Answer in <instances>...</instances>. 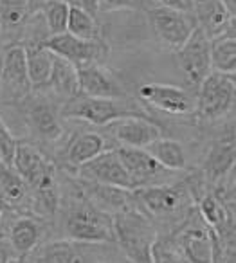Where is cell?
Instances as JSON below:
<instances>
[{"label":"cell","instance_id":"cell-1","mask_svg":"<svg viewBox=\"0 0 236 263\" xmlns=\"http://www.w3.org/2000/svg\"><path fill=\"white\" fill-rule=\"evenodd\" d=\"M11 168L31 193V204L40 215H52L60 205L56 166L37 144L19 143Z\"/></svg>","mask_w":236,"mask_h":263},{"label":"cell","instance_id":"cell-2","mask_svg":"<svg viewBox=\"0 0 236 263\" xmlns=\"http://www.w3.org/2000/svg\"><path fill=\"white\" fill-rule=\"evenodd\" d=\"M114 241L130 263H153V247L159 233L153 220L132 202L112 215Z\"/></svg>","mask_w":236,"mask_h":263},{"label":"cell","instance_id":"cell-3","mask_svg":"<svg viewBox=\"0 0 236 263\" xmlns=\"http://www.w3.org/2000/svg\"><path fill=\"white\" fill-rule=\"evenodd\" d=\"M132 200L150 218H182L195 209L188 180L177 184H155L132 191Z\"/></svg>","mask_w":236,"mask_h":263},{"label":"cell","instance_id":"cell-4","mask_svg":"<svg viewBox=\"0 0 236 263\" xmlns=\"http://www.w3.org/2000/svg\"><path fill=\"white\" fill-rule=\"evenodd\" d=\"M62 119H78L96 126H106L112 121L124 117H148L146 110L130 99H103L78 94L65 101L60 110Z\"/></svg>","mask_w":236,"mask_h":263},{"label":"cell","instance_id":"cell-5","mask_svg":"<svg viewBox=\"0 0 236 263\" xmlns=\"http://www.w3.org/2000/svg\"><path fill=\"white\" fill-rule=\"evenodd\" d=\"M67 240L74 243H108L114 241L112 215L98 209L83 195L69 205L65 215Z\"/></svg>","mask_w":236,"mask_h":263},{"label":"cell","instance_id":"cell-6","mask_svg":"<svg viewBox=\"0 0 236 263\" xmlns=\"http://www.w3.org/2000/svg\"><path fill=\"white\" fill-rule=\"evenodd\" d=\"M173 234L175 241L171 247L186 263H218V236L202 222L195 209L182 220L180 227Z\"/></svg>","mask_w":236,"mask_h":263},{"label":"cell","instance_id":"cell-7","mask_svg":"<svg viewBox=\"0 0 236 263\" xmlns=\"http://www.w3.org/2000/svg\"><path fill=\"white\" fill-rule=\"evenodd\" d=\"M236 80L234 74L209 72L198 85L195 98V114L200 121H218L234 106Z\"/></svg>","mask_w":236,"mask_h":263},{"label":"cell","instance_id":"cell-8","mask_svg":"<svg viewBox=\"0 0 236 263\" xmlns=\"http://www.w3.org/2000/svg\"><path fill=\"white\" fill-rule=\"evenodd\" d=\"M26 51L22 44H9L0 58V101L15 105L31 94Z\"/></svg>","mask_w":236,"mask_h":263},{"label":"cell","instance_id":"cell-9","mask_svg":"<svg viewBox=\"0 0 236 263\" xmlns=\"http://www.w3.org/2000/svg\"><path fill=\"white\" fill-rule=\"evenodd\" d=\"M148 20L157 40L170 51H178L195 31L196 22L191 13L178 11L166 6H152L148 9Z\"/></svg>","mask_w":236,"mask_h":263},{"label":"cell","instance_id":"cell-10","mask_svg":"<svg viewBox=\"0 0 236 263\" xmlns=\"http://www.w3.org/2000/svg\"><path fill=\"white\" fill-rule=\"evenodd\" d=\"M175 60L184 78V83L191 88H198V85L211 72L209 38L202 33V29L195 27L186 44L175 51Z\"/></svg>","mask_w":236,"mask_h":263},{"label":"cell","instance_id":"cell-11","mask_svg":"<svg viewBox=\"0 0 236 263\" xmlns=\"http://www.w3.org/2000/svg\"><path fill=\"white\" fill-rule=\"evenodd\" d=\"M42 45L55 56L72 63L76 69L88 63H103L106 58V45L103 40H81L69 33L49 36Z\"/></svg>","mask_w":236,"mask_h":263},{"label":"cell","instance_id":"cell-12","mask_svg":"<svg viewBox=\"0 0 236 263\" xmlns=\"http://www.w3.org/2000/svg\"><path fill=\"white\" fill-rule=\"evenodd\" d=\"M74 173H76L78 179L87 180V182H96L101 184V186L134 191V184H132L130 177H128L126 170L123 168L114 148L103 152L96 159L81 164L80 168L74 170Z\"/></svg>","mask_w":236,"mask_h":263},{"label":"cell","instance_id":"cell-13","mask_svg":"<svg viewBox=\"0 0 236 263\" xmlns=\"http://www.w3.org/2000/svg\"><path fill=\"white\" fill-rule=\"evenodd\" d=\"M142 103L171 116H188L195 110V98L186 88L168 83H146L137 90Z\"/></svg>","mask_w":236,"mask_h":263},{"label":"cell","instance_id":"cell-14","mask_svg":"<svg viewBox=\"0 0 236 263\" xmlns=\"http://www.w3.org/2000/svg\"><path fill=\"white\" fill-rule=\"evenodd\" d=\"M119 157L123 168L126 170L128 177H130L132 184H134V190L146 186H155L160 184V179L164 177H170L173 172H168L164 170L152 155L148 154L142 148H114Z\"/></svg>","mask_w":236,"mask_h":263},{"label":"cell","instance_id":"cell-15","mask_svg":"<svg viewBox=\"0 0 236 263\" xmlns=\"http://www.w3.org/2000/svg\"><path fill=\"white\" fill-rule=\"evenodd\" d=\"M106 132L124 148H148L153 141L162 137L159 124L150 117H124L106 124Z\"/></svg>","mask_w":236,"mask_h":263},{"label":"cell","instance_id":"cell-16","mask_svg":"<svg viewBox=\"0 0 236 263\" xmlns=\"http://www.w3.org/2000/svg\"><path fill=\"white\" fill-rule=\"evenodd\" d=\"M78 87L80 94L88 98L126 99L128 94L117 78L105 67V63H88L78 67Z\"/></svg>","mask_w":236,"mask_h":263},{"label":"cell","instance_id":"cell-17","mask_svg":"<svg viewBox=\"0 0 236 263\" xmlns=\"http://www.w3.org/2000/svg\"><path fill=\"white\" fill-rule=\"evenodd\" d=\"M26 121L31 134L44 144H55L62 139L63 124L60 110L47 99H40L29 105L26 112Z\"/></svg>","mask_w":236,"mask_h":263},{"label":"cell","instance_id":"cell-18","mask_svg":"<svg viewBox=\"0 0 236 263\" xmlns=\"http://www.w3.org/2000/svg\"><path fill=\"white\" fill-rule=\"evenodd\" d=\"M234 134L229 132L224 137L216 139L207 150L206 157H204V166H202V179L206 180V184H213L216 186L218 182L225 179L227 175L234 173Z\"/></svg>","mask_w":236,"mask_h":263},{"label":"cell","instance_id":"cell-19","mask_svg":"<svg viewBox=\"0 0 236 263\" xmlns=\"http://www.w3.org/2000/svg\"><path fill=\"white\" fill-rule=\"evenodd\" d=\"M189 4L196 27L202 29L209 40L220 36L234 24V16L224 8L220 0H189Z\"/></svg>","mask_w":236,"mask_h":263},{"label":"cell","instance_id":"cell-20","mask_svg":"<svg viewBox=\"0 0 236 263\" xmlns=\"http://www.w3.org/2000/svg\"><path fill=\"white\" fill-rule=\"evenodd\" d=\"M44 238V223L40 218L31 215H20L11 222L6 234L13 252L16 256H29L38 245H42Z\"/></svg>","mask_w":236,"mask_h":263},{"label":"cell","instance_id":"cell-21","mask_svg":"<svg viewBox=\"0 0 236 263\" xmlns=\"http://www.w3.org/2000/svg\"><path fill=\"white\" fill-rule=\"evenodd\" d=\"M80 180V193L87 198L90 204H94L98 209L108 213V215H116L117 211L128 208L132 204V191L119 190V187H110L101 186L96 182H87V180Z\"/></svg>","mask_w":236,"mask_h":263},{"label":"cell","instance_id":"cell-22","mask_svg":"<svg viewBox=\"0 0 236 263\" xmlns=\"http://www.w3.org/2000/svg\"><path fill=\"white\" fill-rule=\"evenodd\" d=\"M110 150L106 146V139L103 136H99L98 132L85 130L80 132L76 136L70 137V141L65 146V161L72 170L80 168L81 164L92 161L98 155H101L103 152Z\"/></svg>","mask_w":236,"mask_h":263},{"label":"cell","instance_id":"cell-23","mask_svg":"<svg viewBox=\"0 0 236 263\" xmlns=\"http://www.w3.org/2000/svg\"><path fill=\"white\" fill-rule=\"evenodd\" d=\"M24 204H31L29 190L11 166L0 161V211L13 213Z\"/></svg>","mask_w":236,"mask_h":263},{"label":"cell","instance_id":"cell-24","mask_svg":"<svg viewBox=\"0 0 236 263\" xmlns=\"http://www.w3.org/2000/svg\"><path fill=\"white\" fill-rule=\"evenodd\" d=\"M211 72L234 74L236 72V34L234 24L220 36L209 40Z\"/></svg>","mask_w":236,"mask_h":263},{"label":"cell","instance_id":"cell-25","mask_svg":"<svg viewBox=\"0 0 236 263\" xmlns=\"http://www.w3.org/2000/svg\"><path fill=\"white\" fill-rule=\"evenodd\" d=\"M31 16V0H0V40L24 33Z\"/></svg>","mask_w":236,"mask_h":263},{"label":"cell","instance_id":"cell-26","mask_svg":"<svg viewBox=\"0 0 236 263\" xmlns=\"http://www.w3.org/2000/svg\"><path fill=\"white\" fill-rule=\"evenodd\" d=\"M26 51L27 78L33 88H44L52 70V54L42 44H22Z\"/></svg>","mask_w":236,"mask_h":263},{"label":"cell","instance_id":"cell-27","mask_svg":"<svg viewBox=\"0 0 236 263\" xmlns=\"http://www.w3.org/2000/svg\"><path fill=\"white\" fill-rule=\"evenodd\" d=\"M45 88L55 92L58 98L65 99H72L74 96L80 94V87H78V69L69 63L67 60L58 58L55 56L52 58V70L49 81L45 85Z\"/></svg>","mask_w":236,"mask_h":263},{"label":"cell","instance_id":"cell-28","mask_svg":"<svg viewBox=\"0 0 236 263\" xmlns=\"http://www.w3.org/2000/svg\"><path fill=\"white\" fill-rule=\"evenodd\" d=\"M164 170L168 172H182L188 168V157H186L184 146L178 141L168 139V137H159L153 141L148 148H144Z\"/></svg>","mask_w":236,"mask_h":263},{"label":"cell","instance_id":"cell-29","mask_svg":"<svg viewBox=\"0 0 236 263\" xmlns=\"http://www.w3.org/2000/svg\"><path fill=\"white\" fill-rule=\"evenodd\" d=\"M33 263H81L78 243L70 240H55L34 249Z\"/></svg>","mask_w":236,"mask_h":263},{"label":"cell","instance_id":"cell-30","mask_svg":"<svg viewBox=\"0 0 236 263\" xmlns=\"http://www.w3.org/2000/svg\"><path fill=\"white\" fill-rule=\"evenodd\" d=\"M69 6L63 0H47L45 4L38 8V13L42 15L45 22V27L49 31V36L67 33V20H69ZM37 13V11H34Z\"/></svg>","mask_w":236,"mask_h":263},{"label":"cell","instance_id":"cell-31","mask_svg":"<svg viewBox=\"0 0 236 263\" xmlns=\"http://www.w3.org/2000/svg\"><path fill=\"white\" fill-rule=\"evenodd\" d=\"M67 33L81 40H101L99 36V26L94 16L80 11V9H69V20H67Z\"/></svg>","mask_w":236,"mask_h":263},{"label":"cell","instance_id":"cell-32","mask_svg":"<svg viewBox=\"0 0 236 263\" xmlns=\"http://www.w3.org/2000/svg\"><path fill=\"white\" fill-rule=\"evenodd\" d=\"M16 146H19V139L13 136L11 128L8 126L4 117L0 116V161L11 166Z\"/></svg>","mask_w":236,"mask_h":263},{"label":"cell","instance_id":"cell-33","mask_svg":"<svg viewBox=\"0 0 236 263\" xmlns=\"http://www.w3.org/2000/svg\"><path fill=\"white\" fill-rule=\"evenodd\" d=\"M153 263H186L180 256L177 254L170 243L164 240H157L155 247H153Z\"/></svg>","mask_w":236,"mask_h":263},{"label":"cell","instance_id":"cell-34","mask_svg":"<svg viewBox=\"0 0 236 263\" xmlns=\"http://www.w3.org/2000/svg\"><path fill=\"white\" fill-rule=\"evenodd\" d=\"M142 0H99V11H119V9H141Z\"/></svg>","mask_w":236,"mask_h":263},{"label":"cell","instance_id":"cell-35","mask_svg":"<svg viewBox=\"0 0 236 263\" xmlns=\"http://www.w3.org/2000/svg\"><path fill=\"white\" fill-rule=\"evenodd\" d=\"M69 8L80 9V11L87 13V15L98 18L99 15V0H63Z\"/></svg>","mask_w":236,"mask_h":263},{"label":"cell","instance_id":"cell-36","mask_svg":"<svg viewBox=\"0 0 236 263\" xmlns=\"http://www.w3.org/2000/svg\"><path fill=\"white\" fill-rule=\"evenodd\" d=\"M13 258H16V254L13 252L11 245L6 240L4 234H0V263H11Z\"/></svg>","mask_w":236,"mask_h":263},{"label":"cell","instance_id":"cell-37","mask_svg":"<svg viewBox=\"0 0 236 263\" xmlns=\"http://www.w3.org/2000/svg\"><path fill=\"white\" fill-rule=\"evenodd\" d=\"M159 6H166V8H173L178 9V11H186V13H191V4H189V0H155Z\"/></svg>","mask_w":236,"mask_h":263},{"label":"cell","instance_id":"cell-38","mask_svg":"<svg viewBox=\"0 0 236 263\" xmlns=\"http://www.w3.org/2000/svg\"><path fill=\"white\" fill-rule=\"evenodd\" d=\"M222 4H224V8L227 9L229 13H231L232 16H234V9H236V0H220Z\"/></svg>","mask_w":236,"mask_h":263},{"label":"cell","instance_id":"cell-39","mask_svg":"<svg viewBox=\"0 0 236 263\" xmlns=\"http://www.w3.org/2000/svg\"><path fill=\"white\" fill-rule=\"evenodd\" d=\"M47 0H31V15H33L34 11H38V8H40L42 4H45Z\"/></svg>","mask_w":236,"mask_h":263},{"label":"cell","instance_id":"cell-40","mask_svg":"<svg viewBox=\"0 0 236 263\" xmlns=\"http://www.w3.org/2000/svg\"><path fill=\"white\" fill-rule=\"evenodd\" d=\"M2 220H4V213L0 211V231H2Z\"/></svg>","mask_w":236,"mask_h":263},{"label":"cell","instance_id":"cell-41","mask_svg":"<svg viewBox=\"0 0 236 263\" xmlns=\"http://www.w3.org/2000/svg\"><path fill=\"white\" fill-rule=\"evenodd\" d=\"M0 58H2V40H0Z\"/></svg>","mask_w":236,"mask_h":263}]
</instances>
